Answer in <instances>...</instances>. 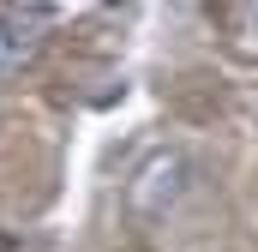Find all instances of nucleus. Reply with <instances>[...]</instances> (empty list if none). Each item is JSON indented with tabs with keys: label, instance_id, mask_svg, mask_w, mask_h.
<instances>
[{
	"label": "nucleus",
	"instance_id": "2",
	"mask_svg": "<svg viewBox=\"0 0 258 252\" xmlns=\"http://www.w3.org/2000/svg\"><path fill=\"white\" fill-rule=\"evenodd\" d=\"M42 6H30V12H18V6H6L0 12V78H12V72H24V66L42 54Z\"/></svg>",
	"mask_w": 258,
	"mask_h": 252
},
{
	"label": "nucleus",
	"instance_id": "3",
	"mask_svg": "<svg viewBox=\"0 0 258 252\" xmlns=\"http://www.w3.org/2000/svg\"><path fill=\"white\" fill-rule=\"evenodd\" d=\"M234 18H240V30H246V36H252V42H258V6H240Z\"/></svg>",
	"mask_w": 258,
	"mask_h": 252
},
{
	"label": "nucleus",
	"instance_id": "1",
	"mask_svg": "<svg viewBox=\"0 0 258 252\" xmlns=\"http://www.w3.org/2000/svg\"><path fill=\"white\" fill-rule=\"evenodd\" d=\"M198 168L192 156H180V150H162V156H150L144 168H138V180H132V204L144 210V216H168L186 192H192Z\"/></svg>",
	"mask_w": 258,
	"mask_h": 252
}]
</instances>
